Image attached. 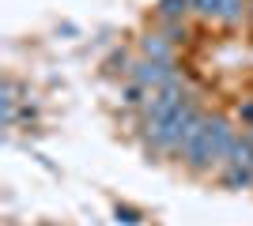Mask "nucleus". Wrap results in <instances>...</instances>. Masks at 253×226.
Masks as SVG:
<instances>
[{"label":"nucleus","instance_id":"obj_1","mask_svg":"<svg viewBox=\"0 0 253 226\" xmlns=\"http://www.w3.org/2000/svg\"><path fill=\"white\" fill-rule=\"evenodd\" d=\"M234 125L223 117H208L204 121V129L193 136L185 147H181V162L189 166V170L204 173L211 170V166H219V162H227V155H231V143H234Z\"/></svg>","mask_w":253,"mask_h":226},{"label":"nucleus","instance_id":"obj_2","mask_svg":"<svg viewBox=\"0 0 253 226\" xmlns=\"http://www.w3.org/2000/svg\"><path fill=\"white\" fill-rule=\"evenodd\" d=\"M128 79H136L140 87H167V83H178L181 72L174 61H155V57H140V61H132V68H128Z\"/></svg>","mask_w":253,"mask_h":226},{"label":"nucleus","instance_id":"obj_3","mask_svg":"<svg viewBox=\"0 0 253 226\" xmlns=\"http://www.w3.org/2000/svg\"><path fill=\"white\" fill-rule=\"evenodd\" d=\"M140 53L144 57H155V61H174V42H170L167 34H144L140 38Z\"/></svg>","mask_w":253,"mask_h":226},{"label":"nucleus","instance_id":"obj_4","mask_svg":"<svg viewBox=\"0 0 253 226\" xmlns=\"http://www.w3.org/2000/svg\"><path fill=\"white\" fill-rule=\"evenodd\" d=\"M219 181L227 189H253V166H238V162H223Z\"/></svg>","mask_w":253,"mask_h":226},{"label":"nucleus","instance_id":"obj_5","mask_svg":"<svg viewBox=\"0 0 253 226\" xmlns=\"http://www.w3.org/2000/svg\"><path fill=\"white\" fill-rule=\"evenodd\" d=\"M227 162H238V166H253V129H246L242 136H234Z\"/></svg>","mask_w":253,"mask_h":226},{"label":"nucleus","instance_id":"obj_6","mask_svg":"<svg viewBox=\"0 0 253 226\" xmlns=\"http://www.w3.org/2000/svg\"><path fill=\"white\" fill-rule=\"evenodd\" d=\"M189 11H193V0H159V4H155V15L163 23H167V19H185Z\"/></svg>","mask_w":253,"mask_h":226},{"label":"nucleus","instance_id":"obj_7","mask_svg":"<svg viewBox=\"0 0 253 226\" xmlns=\"http://www.w3.org/2000/svg\"><path fill=\"white\" fill-rule=\"evenodd\" d=\"M242 11H246V4H242V0H223L219 23H227V27H234V23H242Z\"/></svg>","mask_w":253,"mask_h":226},{"label":"nucleus","instance_id":"obj_8","mask_svg":"<svg viewBox=\"0 0 253 226\" xmlns=\"http://www.w3.org/2000/svg\"><path fill=\"white\" fill-rule=\"evenodd\" d=\"M193 11H197V15H204V19H219L223 0H193Z\"/></svg>","mask_w":253,"mask_h":226},{"label":"nucleus","instance_id":"obj_9","mask_svg":"<svg viewBox=\"0 0 253 226\" xmlns=\"http://www.w3.org/2000/svg\"><path fill=\"white\" fill-rule=\"evenodd\" d=\"M238 113H242V121H246V129H253V102H246V106L238 109Z\"/></svg>","mask_w":253,"mask_h":226}]
</instances>
